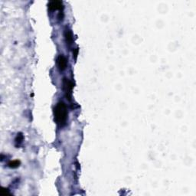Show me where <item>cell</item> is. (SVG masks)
Instances as JSON below:
<instances>
[{
  "label": "cell",
  "mask_w": 196,
  "mask_h": 196,
  "mask_svg": "<svg viewBox=\"0 0 196 196\" xmlns=\"http://www.w3.org/2000/svg\"><path fill=\"white\" fill-rule=\"evenodd\" d=\"M48 8L50 10H57L62 8V2L61 1H52L48 3Z\"/></svg>",
  "instance_id": "obj_4"
},
{
  "label": "cell",
  "mask_w": 196,
  "mask_h": 196,
  "mask_svg": "<svg viewBox=\"0 0 196 196\" xmlns=\"http://www.w3.org/2000/svg\"><path fill=\"white\" fill-rule=\"evenodd\" d=\"M73 54H74V58L75 59L77 58V55H78V48H75V49H74Z\"/></svg>",
  "instance_id": "obj_8"
},
{
  "label": "cell",
  "mask_w": 196,
  "mask_h": 196,
  "mask_svg": "<svg viewBox=\"0 0 196 196\" xmlns=\"http://www.w3.org/2000/svg\"><path fill=\"white\" fill-rule=\"evenodd\" d=\"M19 165H20L19 161L15 160V161H13V162H11L9 164V166L10 168H17L18 166H19Z\"/></svg>",
  "instance_id": "obj_6"
},
{
  "label": "cell",
  "mask_w": 196,
  "mask_h": 196,
  "mask_svg": "<svg viewBox=\"0 0 196 196\" xmlns=\"http://www.w3.org/2000/svg\"><path fill=\"white\" fill-rule=\"evenodd\" d=\"M64 37H65V41L67 42V45H68L69 46L72 45L73 43V35H72V32H71V30L68 29H67L64 32Z\"/></svg>",
  "instance_id": "obj_5"
},
{
  "label": "cell",
  "mask_w": 196,
  "mask_h": 196,
  "mask_svg": "<svg viewBox=\"0 0 196 196\" xmlns=\"http://www.w3.org/2000/svg\"><path fill=\"white\" fill-rule=\"evenodd\" d=\"M55 119L59 127H64L68 119V110L64 102H59L54 110Z\"/></svg>",
  "instance_id": "obj_1"
},
{
  "label": "cell",
  "mask_w": 196,
  "mask_h": 196,
  "mask_svg": "<svg viewBox=\"0 0 196 196\" xmlns=\"http://www.w3.org/2000/svg\"><path fill=\"white\" fill-rule=\"evenodd\" d=\"M57 66H58V68L60 71H64V70L66 69L68 61H67L66 57H64L63 55H59V57H57Z\"/></svg>",
  "instance_id": "obj_3"
},
{
  "label": "cell",
  "mask_w": 196,
  "mask_h": 196,
  "mask_svg": "<svg viewBox=\"0 0 196 196\" xmlns=\"http://www.w3.org/2000/svg\"><path fill=\"white\" fill-rule=\"evenodd\" d=\"M74 88L73 83L67 78H64L63 80V89L64 91V93L66 95V97L68 100H71L72 94V89Z\"/></svg>",
  "instance_id": "obj_2"
},
{
  "label": "cell",
  "mask_w": 196,
  "mask_h": 196,
  "mask_svg": "<svg viewBox=\"0 0 196 196\" xmlns=\"http://www.w3.org/2000/svg\"><path fill=\"white\" fill-rule=\"evenodd\" d=\"M23 136H22V134L21 133H19L18 134V136H16V139H15V143L18 145L21 144V143H22V140H23Z\"/></svg>",
  "instance_id": "obj_7"
}]
</instances>
